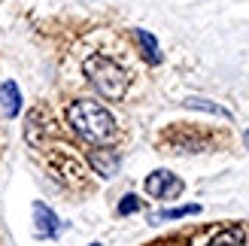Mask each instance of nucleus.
Listing matches in <instances>:
<instances>
[{
	"instance_id": "obj_1",
	"label": "nucleus",
	"mask_w": 249,
	"mask_h": 246,
	"mask_svg": "<svg viewBox=\"0 0 249 246\" xmlns=\"http://www.w3.org/2000/svg\"><path fill=\"white\" fill-rule=\"evenodd\" d=\"M67 122H70V128L91 146H109L119 134L113 113H109L107 106H101L97 101H73L67 106Z\"/></svg>"
},
{
	"instance_id": "obj_2",
	"label": "nucleus",
	"mask_w": 249,
	"mask_h": 246,
	"mask_svg": "<svg viewBox=\"0 0 249 246\" xmlns=\"http://www.w3.org/2000/svg\"><path fill=\"white\" fill-rule=\"evenodd\" d=\"M85 76H89V82L94 85V91L107 97V101H122L124 94H128V85H131V76L124 73L113 58H107L101 52H94L85 58Z\"/></svg>"
},
{
	"instance_id": "obj_3",
	"label": "nucleus",
	"mask_w": 249,
	"mask_h": 246,
	"mask_svg": "<svg viewBox=\"0 0 249 246\" xmlns=\"http://www.w3.org/2000/svg\"><path fill=\"white\" fill-rule=\"evenodd\" d=\"M146 192L152 194V198H161V201H170L182 194V179L177 174H170V170H155V174L146 176Z\"/></svg>"
},
{
	"instance_id": "obj_4",
	"label": "nucleus",
	"mask_w": 249,
	"mask_h": 246,
	"mask_svg": "<svg viewBox=\"0 0 249 246\" xmlns=\"http://www.w3.org/2000/svg\"><path fill=\"white\" fill-rule=\"evenodd\" d=\"M34 222H36V237H55L58 231H61L58 216L49 210L46 204H40V201L34 204Z\"/></svg>"
},
{
	"instance_id": "obj_5",
	"label": "nucleus",
	"mask_w": 249,
	"mask_h": 246,
	"mask_svg": "<svg viewBox=\"0 0 249 246\" xmlns=\"http://www.w3.org/2000/svg\"><path fill=\"white\" fill-rule=\"evenodd\" d=\"M89 161L101 176H116L119 174V155L109 152V149H91L89 152Z\"/></svg>"
},
{
	"instance_id": "obj_6",
	"label": "nucleus",
	"mask_w": 249,
	"mask_h": 246,
	"mask_svg": "<svg viewBox=\"0 0 249 246\" xmlns=\"http://www.w3.org/2000/svg\"><path fill=\"white\" fill-rule=\"evenodd\" d=\"M0 109H3L9 119L21 113V91H18V85L12 79H6L3 85H0Z\"/></svg>"
},
{
	"instance_id": "obj_7",
	"label": "nucleus",
	"mask_w": 249,
	"mask_h": 246,
	"mask_svg": "<svg viewBox=\"0 0 249 246\" xmlns=\"http://www.w3.org/2000/svg\"><path fill=\"white\" fill-rule=\"evenodd\" d=\"M207 246H246V231L240 225H228V228L216 231V234L207 240Z\"/></svg>"
},
{
	"instance_id": "obj_8",
	"label": "nucleus",
	"mask_w": 249,
	"mask_h": 246,
	"mask_svg": "<svg viewBox=\"0 0 249 246\" xmlns=\"http://www.w3.org/2000/svg\"><path fill=\"white\" fill-rule=\"evenodd\" d=\"M134 34H137V43H140V49H143V58L149 61V64H161V46H158L155 36L149 31H143V28H137Z\"/></svg>"
},
{
	"instance_id": "obj_9",
	"label": "nucleus",
	"mask_w": 249,
	"mask_h": 246,
	"mask_svg": "<svg viewBox=\"0 0 249 246\" xmlns=\"http://www.w3.org/2000/svg\"><path fill=\"white\" fill-rule=\"evenodd\" d=\"M182 106H189V109H201V113H210V116H219V119H231V113L225 106H219L213 101H204V97H185Z\"/></svg>"
},
{
	"instance_id": "obj_10",
	"label": "nucleus",
	"mask_w": 249,
	"mask_h": 246,
	"mask_svg": "<svg viewBox=\"0 0 249 246\" xmlns=\"http://www.w3.org/2000/svg\"><path fill=\"white\" fill-rule=\"evenodd\" d=\"M197 213H201V207H197V204H185V207H173V210H161V213H155L152 222H155V225H158V222H173V219L197 216Z\"/></svg>"
},
{
	"instance_id": "obj_11",
	"label": "nucleus",
	"mask_w": 249,
	"mask_h": 246,
	"mask_svg": "<svg viewBox=\"0 0 249 246\" xmlns=\"http://www.w3.org/2000/svg\"><path fill=\"white\" fill-rule=\"evenodd\" d=\"M140 210V198H137V194H124V198L119 201V216H131V213H137Z\"/></svg>"
},
{
	"instance_id": "obj_12",
	"label": "nucleus",
	"mask_w": 249,
	"mask_h": 246,
	"mask_svg": "<svg viewBox=\"0 0 249 246\" xmlns=\"http://www.w3.org/2000/svg\"><path fill=\"white\" fill-rule=\"evenodd\" d=\"M243 143H246V149H249V131H246V134H243Z\"/></svg>"
},
{
	"instance_id": "obj_13",
	"label": "nucleus",
	"mask_w": 249,
	"mask_h": 246,
	"mask_svg": "<svg viewBox=\"0 0 249 246\" xmlns=\"http://www.w3.org/2000/svg\"><path fill=\"white\" fill-rule=\"evenodd\" d=\"M91 246H101V243H91Z\"/></svg>"
}]
</instances>
